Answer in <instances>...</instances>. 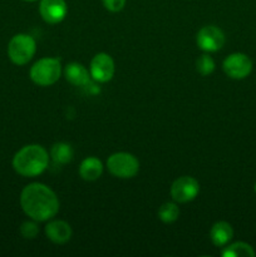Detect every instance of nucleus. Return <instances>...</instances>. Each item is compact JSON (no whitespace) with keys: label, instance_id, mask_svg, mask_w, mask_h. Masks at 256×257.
<instances>
[{"label":"nucleus","instance_id":"nucleus-12","mask_svg":"<svg viewBox=\"0 0 256 257\" xmlns=\"http://www.w3.org/2000/svg\"><path fill=\"white\" fill-rule=\"evenodd\" d=\"M64 77L70 84L75 87H84L89 83L90 74L87 68L77 62L69 63L64 68Z\"/></svg>","mask_w":256,"mask_h":257},{"label":"nucleus","instance_id":"nucleus-9","mask_svg":"<svg viewBox=\"0 0 256 257\" xmlns=\"http://www.w3.org/2000/svg\"><path fill=\"white\" fill-rule=\"evenodd\" d=\"M114 62L107 53H98L93 57L89 67V74L98 83H107L114 75Z\"/></svg>","mask_w":256,"mask_h":257},{"label":"nucleus","instance_id":"nucleus-2","mask_svg":"<svg viewBox=\"0 0 256 257\" xmlns=\"http://www.w3.org/2000/svg\"><path fill=\"white\" fill-rule=\"evenodd\" d=\"M49 156L40 145H28L20 148L13 158V168L23 177H37L48 167Z\"/></svg>","mask_w":256,"mask_h":257},{"label":"nucleus","instance_id":"nucleus-21","mask_svg":"<svg viewBox=\"0 0 256 257\" xmlns=\"http://www.w3.org/2000/svg\"><path fill=\"white\" fill-rule=\"evenodd\" d=\"M24 2H28V3H33V2H37V0H24Z\"/></svg>","mask_w":256,"mask_h":257},{"label":"nucleus","instance_id":"nucleus-1","mask_svg":"<svg viewBox=\"0 0 256 257\" xmlns=\"http://www.w3.org/2000/svg\"><path fill=\"white\" fill-rule=\"evenodd\" d=\"M20 206L28 217L44 222L54 217L59 211V200L54 191L43 183H30L20 193Z\"/></svg>","mask_w":256,"mask_h":257},{"label":"nucleus","instance_id":"nucleus-8","mask_svg":"<svg viewBox=\"0 0 256 257\" xmlns=\"http://www.w3.org/2000/svg\"><path fill=\"white\" fill-rule=\"evenodd\" d=\"M196 43L201 50L206 53L218 52L225 44V34L215 25H206L198 30Z\"/></svg>","mask_w":256,"mask_h":257},{"label":"nucleus","instance_id":"nucleus-16","mask_svg":"<svg viewBox=\"0 0 256 257\" xmlns=\"http://www.w3.org/2000/svg\"><path fill=\"white\" fill-rule=\"evenodd\" d=\"M255 255L256 252L252 246L241 241L223 246V250L221 251V256L223 257H253Z\"/></svg>","mask_w":256,"mask_h":257},{"label":"nucleus","instance_id":"nucleus-14","mask_svg":"<svg viewBox=\"0 0 256 257\" xmlns=\"http://www.w3.org/2000/svg\"><path fill=\"white\" fill-rule=\"evenodd\" d=\"M103 165L97 157H87L79 166V176L84 181H95L102 176Z\"/></svg>","mask_w":256,"mask_h":257},{"label":"nucleus","instance_id":"nucleus-11","mask_svg":"<svg viewBox=\"0 0 256 257\" xmlns=\"http://www.w3.org/2000/svg\"><path fill=\"white\" fill-rule=\"evenodd\" d=\"M44 231L47 237L57 245H63L72 237V227L69 223L62 220H53L48 222Z\"/></svg>","mask_w":256,"mask_h":257},{"label":"nucleus","instance_id":"nucleus-7","mask_svg":"<svg viewBox=\"0 0 256 257\" xmlns=\"http://www.w3.org/2000/svg\"><path fill=\"white\" fill-rule=\"evenodd\" d=\"M200 192V183L190 176L177 178L171 186V197L177 203H187L195 200Z\"/></svg>","mask_w":256,"mask_h":257},{"label":"nucleus","instance_id":"nucleus-3","mask_svg":"<svg viewBox=\"0 0 256 257\" xmlns=\"http://www.w3.org/2000/svg\"><path fill=\"white\" fill-rule=\"evenodd\" d=\"M62 64L58 58H42L30 68V79L40 87H49L59 80Z\"/></svg>","mask_w":256,"mask_h":257},{"label":"nucleus","instance_id":"nucleus-20","mask_svg":"<svg viewBox=\"0 0 256 257\" xmlns=\"http://www.w3.org/2000/svg\"><path fill=\"white\" fill-rule=\"evenodd\" d=\"M105 9L110 13H118L124 8L125 0H102Z\"/></svg>","mask_w":256,"mask_h":257},{"label":"nucleus","instance_id":"nucleus-22","mask_svg":"<svg viewBox=\"0 0 256 257\" xmlns=\"http://www.w3.org/2000/svg\"><path fill=\"white\" fill-rule=\"evenodd\" d=\"M253 190H255V192H256V183H255V187H253Z\"/></svg>","mask_w":256,"mask_h":257},{"label":"nucleus","instance_id":"nucleus-19","mask_svg":"<svg viewBox=\"0 0 256 257\" xmlns=\"http://www.w3.org/2000/svg\"><path fill=\"white\" fill-rule=\"evenodd\" d=\"M20 233L24 238L27 240H32V238L37 237V235L39 233V227L37 225V221H25L20 226Z\"/></svg>","mask_w":256,"mask_h":257},{"label":"nucleus","instance_id":"nucleus-17","mask_svg":"<svg viewBox=\"0 0 256 257\" xmlns=\"http://www.w3.org/2000/svg\"><path fill=\"white\" fill-rule=\"evenodd\" d=\"M180 216V208L175 202H166L158 210V218L163 223H172Z\"/></svg>","mask_w":256,"mask_h":257},{"label":"nucleus","instance_id":"nucleus-18","mask_svg":"<svg viewBox=\"0 0 256 257\" xmlns=\"http://www.w3.org/2000/svg\"><path fill=\"white\" fill-rule=\"evenodd\" d=\"M196 69L203 77L210 75L215 70V62H213V59L208 54H203L196 62Z\"/></svg>","mask_w":256,"mask_h":257},{"label":"nucleus","instance_id":"nucleus-15","mask_svg":"<svg viewBox=\"0 0 256 257\" xmlns=\"http://www.w3.org/2000/svg\"><path fill=\"white\" fill-rule=\"evenodd\" d=\"M74 151L72 146L65 142L54 143L50 148V157L58 165H67L73 160Z\"/></svg>","mask_w":256,"mask_h":257},{"label":"nucleus","instance_id":"nucleus-13","mask_svg":"<svg viewBox=\"0 0 256 257\" xmlns=\"http://www.w3.org/2000/svg\"><path fill=\"white\" fill-rule=\"evenodd\" d=\"M233 237L232 226L226 221H218L212 226L210 231V238L212 243L217 247H223L227 245Z\"/></svg>","mask_w":256,"mask_h":257},{"label":"nucleus","instance_id":"nucleus-4","mask_svg":"<svg viewBox=\"0 0 256 257\" xmlns=\"http://www.w3.org/2000/svg\"><path fill=\"white\" fill-rule=\"evenodd\" d=\"M37 52V43L29 34H17L8 44V57L14 64L25 65L33 59Z\"/></svg>","mask_w":256,"mask_h":257},{"label":"nucleus","instance_id":"nucleus-10","mask_svg":"<svg viewBox=\"0 0 256 257\" xmlns=\"http://www.w3.org/2000/svg\"><path fill=\"white\" fill-rule=\"evenodd\" d=\"M39 13L48 24H58L67 17V3L65 0H40Z\"/></svg>","mask_w":256,"mask_h":257},{"label":"nucleus","instance_id":"nucleus-5","mask_svg":"<svg viewBox=\"0 0 256 257\" xmlns=\"http://www.w3.org/2000/svg\"><path fill=\"white\" fill-rule=\"evenodd\" d=\"M107 167L110 175L114 177L133 178L140 171V162L133 155L128 152H115L107 160Z\"/></svg>","mask_w":256,"mask_h":257},{"label":"nucleus","instance_id":"nucleus-6","mask_svg":"<svg viewBox=\"0 0 256 257\" xmlns=\"http://www.w3.org/2000/svg\"><path fill=\"white\" fill-rule=\"evenodd\" d=\"M222 69L231 79H245L252 72V60L243 53H232L223 60Z\"/></svg>","mask_w":256,"mask_h":257}]
</instances>
